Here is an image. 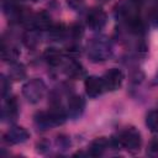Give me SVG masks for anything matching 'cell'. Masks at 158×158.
<instances>
[{"label": "cell", "mask_w": 158, "mask_h": 158, "mask_svg": "<svg viewBox=\"0 0 158 158\" xmlns=\"http://www.w3.org/2000/svg\"><path fill=\"white\" fill-rule=\"evenodd\" d=\"M111 44L106 38H94L88 44V56L93 62L106 60L111 56Z\"/></svg>", "instance_id": "cell-1"}, {"label": "cell", "mask_w": 158, "mask_h": 158, "mask_svg": "<svg viewBox=\"0 0 158 158\" xmlns=\"http://www.w3.org/2000/svg\"><path fill=\"white\" fill-rule=\"evenodd\" d=\"M117 142L128 152H137L139 151V147L142 144L141 133L135 127H127L118 135Z\"/></svg>", "instance_id": "cell-2"}, {"label": "cell", "mask_w": 158, "mask_h": 158, "mask_svg": "<svg viewBox=\"0 0 158 158\" xmlns=\"http://www.w3.org/2000/svg\"><path fill=\"white\" fill-rule=\"evenodd\" d=\"M22 94L30 102H40L46 94V84L41 79H32L22 86Z\"/></svg>", "instance_id": "cell-3"}, {"label": "cell", "mask_w": 158, "mask_h": 158, "mask_svg": "<svg viewBox=\"0 0 158 158\" xmlns=\"http://www.w3.org/2000/svg\"><path fill=\"white\" fill-rule=\"evenodd\" d=\"M106 22H107V15L101 7H93L88 11L86 23L91 30L99 31V30L104 28Z\"/></svg>", "instance_id": "cell-4"}, {"label": "cell", "mask_w": 158, "mask_h": 158, "mask_svg": "<svg viewBox=\"0 0 158 158\" xmlns=\"http://www.w3.org/2000/svg\"><path fill=\"white\" fill-rule=\"evenodd\" d=\"M102 81L106 90L115 91L121 86L123 81V73L117 68H111L102 75Z\"/></svg>", "instance_id": "cell-5"}, {"label": "cell", "mask_w": 158, "mask_h": 158, "mask_svg": "<svg viewBox=\"0 0 158 158\" xmlns=\"http://www.w3.org/2000/svg\"><path fill=\"white\" fill-rule=\"evenodd\" d=\"M84 86H85V91H86L88 96H90V98H98L106 90L104 81H102V78H98L94 75L88 77L85 79Z\"/></svg>", "instance_id": "cell-6"}, {"label": "cell", "mask_w": 158, "mask_h": 158, "mask_svg": "<svg viewBox=\"0 0 158 158\" xmlns=\"http://www.w3.org/2000/svg\"><path fill=\"white\" fill-rule=\"evenodd\" d=\"M30 137V133L23 127H12L4 135V141L7 144H17L25 142Z\"/></svg>", "instance_id": "cell-7"}, {"label": "cell", "mask_w": 158, "mask_h": 158, "mask_svg": "<svg viewBox=\"0 0 158 158\" xmlns=\"http://www.w3.org/2000/svg\"><path fill=\"white\" fill-rule=\"evenodd\" d=\"M84 109H85V101L81 96L73 95L68 100V110L67 111L72 118H78L79 116H81Z\"/></svg>", "instance_id": "cell-8"}, {"label": "cell", "mask_w": 158, "mask_h": 158, "mask_svg": "<svg viewBox=\"0 0 158 158\" xmlns=\"http://www.w3.org/2000/svg\"><path fill=\"white\" fill-rule=\"evenodd\" d=\"M31 26L38 30H48L51 27V16L46 11H41L31 16Z\"/></svg>", "instance_id": "cell-9"}, {"label": "cell", "mask_w": 158, "mask_h": 158, "mask_svg": "<svg viewBox=\"0 0 158 158\" xmlns=\"http://www.w3.org/2000/svg\"><path fill=\"white\" fill-rule=\"evenodd\" d=\"M109 147V141L105 137H100L94 139L89 146V154L90 156H101Z\"/></svg>", "instance_id": "cell-10"}, {"label": "cell", "mask_w": 158, "mask_h": 158, "mask_svg": "<svg viewBox=\"0 0 158 158\" xmlns=\"http://www.w3.org/2000/svg\"><path fill=\"white\" fill-rule=\"evenodd\" d=\"M43 57H44L46 62H47L49 65H53V67H56V65L60 64V62H62V58H63V54H62V52H60L59 49L51 47V48H47V49L44 51V53H43Z\"/></svg>", "instance_id": "cell-11"}, {"label": "cell", "mask_w": 158, "mask_h": 158, "mask_svg": "<svg viewBox=\"0 0 158 158\" xmlns=\"http://www.w3.org/2000/svg\"><path fill=\"white\" fill-rule=\"evenodd\" d=\"M146 125L152 132H158V110H151L147 114Z\"/></svg>", "instance_id": "cell-12"}, {"label": "cell", "mask_w": 158, "mask_h": 158, "mask_svg": "<svg viewBox=\"0 0 158 158\" xmlns=\"http://www.w3.org/2000/svg\"><path fill=\"white\" fill-rule=\"evenodd\" d=\"M67 74L70 77V78H80L83 74H84V69L83 67L77 63V62H70L68 65H67Z\"/></svg>", "instance_id": "cell-13"}, {"label": "cell", "mask_w": 158, "mask_h": 158, "mask_svg": "<svg viewBox=\"0 0 158 158\" xmlns=\"http://www.w3.org/2000/svg\"><path fill=\"white\" fill-rule=\"evenodd\" d=\"M9 75H10V78H12L14 80H20V79H22V78L26 75L25 67H23L22 64H19V63L12 64L11 68H10Z\"/></svg>", "instance_id": "cell-14"}, {"label": "cell", "mask_w": 158, "mask_h": 158, "mask_svg": "<svg viewBox=\"0 0 158 158\" xmlns=\"http://www.w3.org/2000/svg\"><path fill=\"white\" fill-rule=\"evenodd\" d=\"M17 109H19V105H17V101L15 98H11L6 101V105H5V109H4V115L7 114V116L10 118L15 117L17 115Z\"/></svg>", "instance_id": "cell-15"}, {"label": "cell", "mask_w": 158, "mask_h": 158, "mask_svg": "<svg viewBox=\"0 0 158 158\" xmlns=\"http://www.w3.org/2000/svg\"><path fill=\"white\" fill-rule=\"evenodd\" d=\"M51 36L56 41H59L60 38H63V36H64V28H63V26L62 25H56L54 27H52L51 28Z\"/></svg>", "instance_id": "cell-16"}, {"label": "cell", "mask_w": 158, "mask_h": 158, "mask_svg": "<svg viewBox=\"0 0 158 158\" xmlns=\"http://www.w3.org/2000/svg\"><path fill=\"white\" fill-rule=\"evenodd\" d=\"M148 19L149 21L154 25V26H158V2L154 7H152L148 12Z\"/></svg>", "instance_id": "cell-17"}, {"label": "cell", "mask_w": 158, "mask_h": 158, "mask_svg": "<svg viewBox=\"0 0 158 158\" xmlns=\"http://www.w3.org/2000/svg\"><path fill=\"white\" fill-rule=\"evenodd\" d=\"M67 4H68V6H69L72 10L78 11V10H80V9L84 7L85 0H67Z\"/></svg>", "instance_id": "cell-18"}, {"label": "cell", "mask_w": 158, "mask_h": 158, "mask_svg": "<svg viewBox=\"0 0 158 158\" xmlns=\"http://www.w3.org/2000/svg\"><path fill=\"white\" fill-rule=\"evenodd\" d=\"M70 32L73 33V36L75 38H78V37H80L83 35V28H81L80 25H73L72 28H70Z\"/></svg>", "instance_id": "cell-19"}, {"label": "cell", "mask_w": 158, "mask_h": 158, "mask_svg": "<svg viewBox=\"0 0 158 158\" xmlns=\"http://www.w3.org/2000/svg\"><path fill=\"white\" fill-rule=\"evenodd\" d=\"M149 151H151L152 153H154V154H158V139H157V141H153V142L151 143Z\"/></svg>", "instance_id": "cell-20"}, {"label": "cell", "mask_w": 158, "mask_h": 158, "mask_svg": "<svg viewBox=\"0 0 158 158\" xmlns=\"http://www.w3.org/2000/svg\"><path fill=\"white\" fill-rule=\"evenodd\" d=\"M1 88H2V95H5L6 91H7V88H10V84L6 83L5 78H2V80H1Z\"/></svg>", "instance_id": "cell-21"}, {"label": "cell", "mask_w": 158, "mask_h": 158, "mask_svg": "<svg viewBox=\"0 0 158 158\" xmlns=\"http://www.w3.org/2000/svg\"><path fill=\"white\" fill-rule=\"evenodd\" d=\"M130 2H132L133 5H136V6H139V5H142L146 0H128Z\"/></svg>", "instance_id": "cell-22"}, {"label": "cell", "mask_w": 158, "mask_h": 158, "mask_svg": "<svg viewBox=\"0 0 158 158\" xmlns=\"http://www.w3.org/2000/svg\"><path fill=\"white\" fill-rule=\"evenodd\" d=\"M154 84H158V72L156 74V78H154Z\"/></svg>", "instance_id": "cell-23"}, {"label": "cell", "mask_w": 158, "mask_h": 158, "mask_svg": "<svg viewBox=\"0 0 158 158\" xmlns=\"http://www.w3.org/2000/svg\"><path fill=\"white\" fill-rule=\"evenodd\" d=\"M98 1H100V2H107L109 0H98Z\"/></svg>", "instance_id": "cell-24"}, {"label": "cell", "mask_w": 158, "mask_h": 158, "mask_svg": "<svg viewBox=\"0 0 158 158\" xmlns=\"http://www.w3.org/2000/svg\"><path fill=\"white\" fill-rule=\"evenodd\" d=\"M33 1H36V0H33Z\"/></svg>", "instance_id": "cell-25"}]
</instances>
